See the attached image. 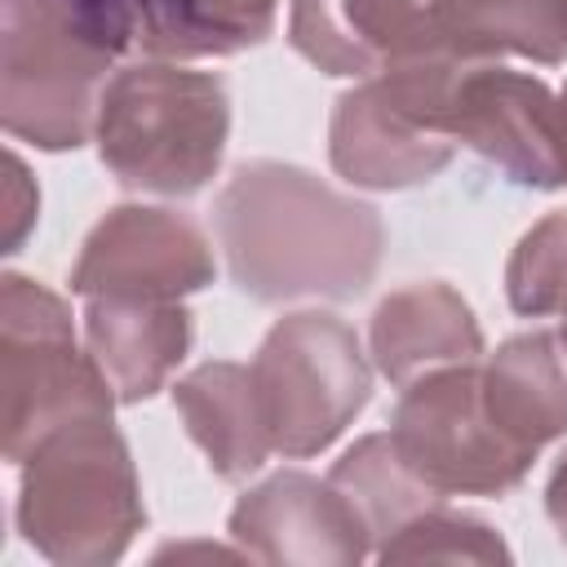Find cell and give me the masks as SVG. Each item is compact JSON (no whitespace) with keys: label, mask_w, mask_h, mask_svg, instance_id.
<instances>
[{"label":"cell","mask_w":567,"mask_h":567,"mask_svg":"<svg viewBox=\"0 0 567 567\" xmlns=\"http://www.w3.org/2000/svg\"><path fill=\"white\" fill-rule=\"evenodd\" d=\"M217 239L252 301L359 297L381 261V217L297 164H239L217 195Z\"/></svg>","instance_id":"obj_1"},{"label":"cell","mask_w":567,"mask_h":567,"mask_svg":"<svg viewBox=\"0 0 567 567\" xmlns=\"http://www.w3.org/2000/svg\"><path fill=\"white\" fill-rule=\"evenodd\" d=\"M137 44L133 22L93 0H4V133L44 151L93 133L106 66Z\"/></svg>","instance_id":"obj_2"},{"label":"cell","mask_w":567,"mask_h":567,"mask_svg":"<svg viewBox=\"0 0 567 567\" xmlns=\"http://www.w3.org/2000/svg\"><path fill=\"white\" fill-rule=\"evenodd\" d=\"M18 523L27 540L66 567L115 563L142 532V487L111 416L71 421L22 461Z\"/></svg>","instance_id":"obj_3"},{"label":"cell","mask_w":567,"mask_h":567,"mask_svg":"<svg viewBox=\"0 0 567 567\" xmlns=\"http://www.w3.org/2000/svg\"><path fill=\"white\" fill-rule=\"evenodd\" d=\"M230 102L217 75L168 62L124 66L97 97V155L133 190L195 195L221 164Z\"/></svg>","instance_id":"obj_4"},{"label":"cell","mask_w":567,"mask_h":567,"mask_svg":"<svg viewBox=\"0 0 567 567\" xmlns=\"http://www.w3.org/2000/svg\"><path fill=\"white\" fill-rule=\"evenodd\" d=\"M115 390L93 354L75 350V328L44 284L4 275L0 301V425L4 456L27 461L35 443L71 421L111 416Z\"/></svg>","instance_id":"obj_5"},{"label":"cell","mask_w":567,"mask_h":567,"mask_svg":"<svg viewBox=\"0 0 567 567\" xmlns=\"http://www.w3.org/2000/svg\"><path fill=\"white\" fill-rule=\"evenodd\" d=\"M270 452L292 461L323 452L368 403L372 368L354 328L323 310L279 319L248 363Z\"/></svg>","instance_id":"obj_6"},{"label":"cell","mask_w":567,"mask_h":567,"mask_svg":"<svg viewBox=\"0 0 567 567\" xmlns=\"http://www.w3.org/2000/svg\"><path fill=\"white\" fill-rule=\"evenodd\" d=\"M461 62L465 58L408 62L341 93L328 142L332 168L368 190H403L443 173L456 151L443 128V93Z\"/></svg>","instance_id":"obj_7"},{"label":"cell","mask_w":567,"mask_h":567,"mask_svg":"<svg viewBox=\"0 0 567 567\" xmlns=\"http://www.w3.org/2000/svg\"><path fill=\"white\" fill-rule=\"evenodd\" d=\"M390 443L439 496H501L523 483L536 452L518 447L483 403V368L447 363L403 385Z\"/></svg>","instance_id":"obj_8"},{"label":"cell","mask_w":567,"mask_h":567,"mask_svg":"<svg viewBox=\"0 0 567 567\" xmlns=\"http://www.w3.org/2000/svg\"><path fill=\"white\" fill-rule=\"evenodd\" d=\"M443 128L518 186L558 190L567 182L563 102L545 80L505 71L501 62H461L443 93Z\"/></svg>","instance_id":"obj_9"},{"label":"cell","mask_w":567,"mask_h":567,"mask_svg":"<svg viewBox=\"0 0 567 567\" xmlns=\"http://www.w3.org/2000/svg\"><path fill=\"white\" fill-rule=\"evenodd\" d=\"M213 284V252L195 221L168 208H115L106 213L71 270L80 297H137L182 301Z\"/></svg>","instance_id":"obj_10"},{"label":"cell","mask_w":567,"mask_h":567,"mask_svg":"<svg viewBox=\"0 0 567 567\" xmlns=\"http://www.w3.org/2000/svg\"><path fill=\"white\" fill-rule=\"evenodd\" d=\"M288 40L323 75L363 80L408 62L461 58L425 0H292Z\"/></svg>","instance_id":"obj_11"},{"label":"cell","mask_w":567,"mask_h":567,"mask_svg":"<svg viewBox=\"0 0 567 567\" xmlns=\"http://www.w3.org/2000/svg\"><path fill=\"white\" fill-rule=\"evenodd\" d=\"M230 536L261 563H359L372 532L332 478L284 470L239 496L230 509Z\"/></svg>","instance_id":"obj_12"},{"label":"cell","mask_w":567,"mask_h":567,"mask_svg":"<svg viewBox=\"0 0 567 567\" xmlns=\"http://www.w3.org/2000/svg\"><path fill=\"white\" fill-rule=\"evenodd\" d=\"M89 354L120 403H142L164 390L168 372L190 350V310L182 301L89 297Z\"/></svg>","instance_id":"obj_13"},{"label":"cell","mask_w":567,"mask_h":567,"mask_svg":"<svg viewBox=\"0 0 567 567\" xmlns=\"http://www.w3.org/2000/svg\"><path fill=\"white\" fill-rule=\"evenodd\" d=\"M483 332L465 297L439 279L390 292L372 315V359L385 381L408 385L447 363H474Z\"/></svg>","instance_id":"obj_14"},{"label":"cell","mask_w":567,"mask_h":567,"mask_svg":"<svg viewBox=\"0 0 567 567\" xmlns=\"http://www.w3.org/2000/svg\"><path fill=\"white\" fill-rule=\"evenodd\" d=\"M492 421L527 452L567 434V346L558 332L509 337L483 368Z\"/></svg>","instance_id":"obj_15"},{"label":"cell","mask_w":567,"mask_h":567,"mask_svg":"<svg viewBox=\"0 0 567 567\" xmlns=\"http://www.w3.org/2000/svg\"><path fill=\"white\" fill-rule=\"evenodd\" d=\"M173 403L190 430V439L204 447L217 478H244L266 465L270 443L257 416L252 381L244 363H204L190 377L173 385Z\"/></svg>","instance_id":"obj_16"},{"label":"cell","mask_w":567,"mask_h":567,"mask_svg":"<svg viewBox=\"0 0 567 567\" xmlns=\"http://www.w3.org/2000/svg\"><path fill=\"white\" fill-rule=\"evenodd\" d=\"M447 44L470 62L501 53L532 62L567 58V0H425Z\"/></svg>","instance_id":"obj_17"},{"label":"cell","mask_w":567,"mask_h":567,"mask_svg":"<svg viewBox=\"0 0 567 567\" xmlns=\"http://www.w3.org/2000/svg\"><path fill=\"white\" fill-rule=\"evenodd\" d=\"M279 0H142L137 44L155 58H226L275 31Z\"/></svg>","instance_id":"obj_18"},{"label":"cell","mask_w":567,"mask_h":567,"mask_svg":"<svg viewBox=\"0 0 567 567\" xmlns=\"http://www.w3.org/2000/svg\"><path fill=\"white\" fill-rule=\"evenodd\" d=\"M328 478L350 496V505H354L359 518L368 523L372 540H377V536H394L408 518H416L421 509H430V505L443 501L439 492H430V487L403 465V456H399L394 443H390V430L359 439V443L332 465Z\"/></svg>","instance_id":"obj_19"},{"label":"cell","mask_w":567,"mask_h":567,"mask_svg":"<svg viewBox=\"0 0 567 567\" xmlns=\"http://www.w3.org/2000/svg\"><path fill=\"white\" fill-rule=\"evenodd\" d=\"M377 558L381 563H421V558L425 563H509V549L487 523L430 505L416 518H408L394 536H385Z\"/></svg>","instance_id":"obj_20"},{"label":"cell","mask_w":567,"mask_h":567,"mask_svg":"<svg viewBox=\"0 0 567 567\" xmlns=\"http://www.w3.org/2000/svg\"><path fill=\"white\" fill-rule=\"evenodd\" d=\"M505 297L518 315H563L567 306V213H549L536 221L505 270Z\"/></svg>","instance_id":"obj_21"},{"label":"cell","mask_w":567,"mask_h":567,"mask_svg":"<svg viewBox=\"0 0 567 567\" xmlns=\"http://www.w3.org/2000/svg\"><path fill=\"white\" fill-rule=\"evenodd\" d=\"M18 190H27V173H22L18 155H9V248H18V239H22V230L35 213V195L27 204H18Z\"/></svg>","instance_id":"obj_22"},{"label":"cell","mask_w":567,"mask_h":567,"mask_svg":"<svg viewBox=\"0 0 567 567\" xmlns=\"http://www.w3.org/2000/svg\"><path fill=\"white\" fill-rule=\"evenodd\" d=\"M545 509H549V518H554L558 536L567 540V456L558 461V470H554V478H549V492H545Z\"/></svg>","instance_id":"obj_23"},{"label":"cell","mask_w":567,"mask_h":567,"mask_svg":"<svg viewBox=\"0 0 567 567\" xmlns=\"http://www.w3.org/2000/svg\"><path fill=\"white\" fill-rule=\"evenodd\" d=\"M93 4H102V9H111V13H120V18H128V22H133V35H137V4H142V0H93Z\"/></svg>","instance_id":"obj_24"},{"label":"cell","mask_w":567,"mask_h":567,"mask_svg":"<svg viewBox=\"0 0 567 567\" xmlns=\"http://www.w3.org/2000/svg\"><path fill=\"white\" fill-rule=\"evenodd\" d=\"M558 102H563V124H567V89H563V97H558Z\"/></svg>","instance_id":"obj_25"}]
</instances>
